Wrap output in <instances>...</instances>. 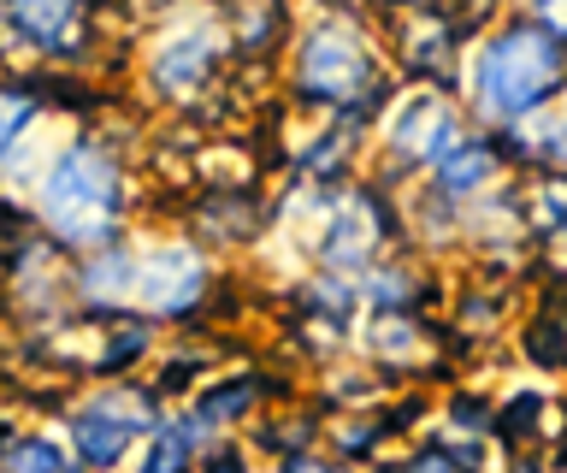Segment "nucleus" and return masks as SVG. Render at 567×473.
<instances>
[{"instance_id": "2", "label": "nucleus", "mask_w": 567, "mask_h": 473, "mask_svg": "<svg viewBox=\"0 0 567 473\" xmlns=\"http://www.w3.org/2000/svg\"><path fill=\"white\" fill-rule=\"evenodd\" d=\"M42 207H48V219L60 225L71 243H95V237H106V225H113V207H118V178H113V166H106V154H95V148H71L65 161L48 172Z\"/></svg>"}, {"instance_id": "10", "label": "nucleus", "mask_w": 567, "mask_h": 473, "mask_svg": "<svg viewBox=\"0 0 567 473\" xmlns=\"http://www.w3.org/2000/svg\"><path fill=\"white\" fill-rule=\"evenodd\" d=\"M30 113H35V101L12 95V90H0V154H7V148H12V136L30 125Z\"/></svg>"}, {"instance_id": "13", "label": "nucleus", "mask_w": 567, "mask_h": 473, "mask_svg": "<svg viewBox=\"0 0 567 473\" xmlns=\"http://www.w3.org/2000/svg\"><path fill=\"white\" fill-rule=\"evenodd\" d=\"M284 473H319L313 462H290V467H284Z\"/></svg>"}, {"instance_id": "1", "label": "nucleus", "mask_w": 567, "mask_h": 473, "mask_svg": "<svg viewBox=\"0 0 567 473\" xmlns=\"http://www.w3.org/2000/svg\"><path fill=\"white\" fill-rule=\"evenodd\" d=\"M556 83H561V42H556V30H538V24L508 30L478 60V101L508 119L532 113Z\"/></svg>"}, {"instance_id": "12", "label": "nucleus", "mask_w": 567, "mask_h": 473, "mask_svg": "<svg viewBox=\"0 0 567 473\" xmlns=\"http://www.w3.org/2000/svg\"><path fill=\"white\" fill-rule=\"evenodd\" d=\"M207 473H243V462H237V455H219V462H213Z\"/></svg>"}, {"instance_id": "6", "label": "nucleus", "mask_w": 567, "mask_h": 473, "mask_svg": "<svg viewBox=\"0 0 567 473\" xmlns=\"http://www.w3.org/2000/svg\"><path fill=\"white\" fill-rule=\"evenodd\" d=\"M124 444H131V426L113 414H83L78 420V450H83V462H95V467H113Z\"/></svg>"}, {"instance_id": "11", "label": "nucleus", "mask_w": 567, "mask_h": 473, "mask_svg": "<svg viewBox=\"0 0 567 473\" xmlns=\"http://www.w3.org/2000/svg\"><path fill=\"white\" fill-rule=\"evenodd\" d=\"M248 409V384H225V391H207L202 397V420H230Z\"/></svg>"}, {"instance_id": "4", "label": "nucleus", "mask_w": 567, "mask_h": 473, "mask_svg": "<svg viewBox=\"0 0 567 473\" xmlns=\"http://www.w3.org/2000/svg\"><path fill=\"white\" fill-rule=\"evenodd\" d=\"M361 65H367L361 42H354L349 30H319V37L308 42V54H301V90L337 101L354 78H361Z\"/></svg>"}, {"instance_id": "7", "label": "nucleus", "mask_w": 567, "mask_h": 473, "mask_svg": "<svg viewBox=\"0 0 567 473\" xmlns=\"http://www.w3.org/2000/svg\"><path fill=\"white\" fill-rule=\"evenodd\" d=\"M184 462H189V432L166 426V432H159V444L148 450V462H142V473H184Z\"/></svg>"}, {"instance_id": "5", "label": "nucleus", "mask_w": 567, "mask_h": 473, "mask_svg": "<svg viewBox=\"0 0 567 473\" xmlns=\"http://www.w3.org/2000/svg\"><path fill=\"white\" fill-rule=\"evenodd\" d=\"M71 19H78V0H12V24L24 30L30 42H65Z\"/></svg>"}, {"instance_id": "8", "label": "nucleus", "mask_w": 567, "mask_h": 473, "mask_svg": "<svg viewBox=\"0 0 567 473\" xmlns=\"http://www.w3.org/2000/svg\"><path fill=\"white\" fill-rule=\"evenodd\" d=\"M12 473H78L65 467V455L48 444V438H24V444L12 450Z\"/></svg>"}, {"instance_id": "3", "label": "nucleus", "mask_w": 567, "mask_h": 473, "mask_svg": "<svg viewBox=\"0 0 567 473\" xmlns=\"http://www.w3.org/2000/svg\"><path fill=\"white\" fill-rule=\"evenodd\" d=\"M195 285H202V267H195L189 249L124 260V290H136L148 308H184V302H195Z\"/></svg>"}, {"instance_id": "9", "label": "nucleus", "mask_w": 567, "mask_h": 473, "mask_svg": "<svg viewBox=\"0 0 567 473\" xmlns=\"http://www.w3.org/2000/svg\"><path fill=\"white\" fill-rule=\"evenodd\" d=\"M485 172H491V154H485V143H473V148H450V154H443V184H450V189H461V184H478V178H485Z\"/></svg>"}]
</instances>
